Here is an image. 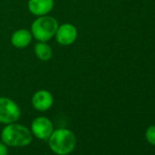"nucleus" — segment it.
Returning a JSON list of instances; mask_svg holds the SVG:
<instances>
[{
  "label": "nucleus",
  "instance_id": "1",
  "mask_svg": "<svg viewBox=\"0 0 155 155\" xmlns=\"http://www.w3.org/2000/svg\"><path fill=\"white\" fill-rule=\"evenodd\" d=\"M47 141L48 148L53 153L57 155H68L76 148L77 137L72 130L60 128L54 130Z\"/></svg>",
  "mask_w": 155,
  "mask_h": 155
},
{
  "label": "nucleus",
  "instance_id": "2",
  "mask_svg": "<svg viewBox=\"0 0 155 155\" xmlns=\"http://www.w3.org/2000/svg\"><path fill=\"white\" fill-rule=\"evenodd\" d=\"M33 140L30 130L19 123L7 124L1 131V140L8 147H26Z\"/></svg>",
  "mask_w": 155,
  "mask_h": 155
},
{
  "label": "nucleus",
  "instance_id": "3",
  "mask_svg": "<svg viewBox=\"0 0 155 155\" xmlns=\"http://www.w3.org/2000/svg\"><path fill=\"white\" fill-rule=\"evenodd\" d=\"M58 28V20L50 16L38 17L31 26L32 36L40 42H47L55 36Z\"/></svg>",
  "mask_w": 155,
  "mask_h": 155
},
{
  "label": "nucleus",
  "instance_id": "4",
  "mask_svg": "<svg viewBox=\"0 0 155 155\" xmlns=\"http://www.w3.org/2000/svg\"><path fill=\"white\" fill-rule=\"evenodd\" d=\"M20 115V108L13 100L7 97H0V123L7 125L17 122Z\"/></svg>",
  "mask_w": 155,
  "mask_h": 155
},
{
  "label": "nucleus",
  "instance_id": "5",
  "mask_svg": "<svg viewBox=\"0 0 155 155\" xmlns=\"http://www.w3.org/2000/svg\"><path fill=\"white\" fill-rule=\"evenodd\" d=\"M53 130L54 125L52 121L45 116H39L34 119L30 126L32 135L40 140H48Z\"/></svg>",
  "mask_w": 155,
  "mask_h": 155
},
{
  "label": "nucleus",
  "instance_id": "6",
  "mask_svg": "<svg viewBox=\"0 0 155 155\" xmlns=\"http://www.w3.org/2000/svg\"><path fill=\"white\" fill-rule=\"evenodd\" d=\"M56 40L59 45L62 46H68L71 45L78 37V31L76 27L72 24H62L58 26L56 31Z\"/></svg>",
  "mask_w": 155,
  "mask_h": 155
},
{
  "label": "nucleus",
  "instance_id": "7",
  "mask_svg": "<svg viewBox=\"0 0 155 155\" xmlns=\"http://www.w3.org/2000/svg\"><path fill=\"white\" fill-rule=\"evenodd\" d=\"M32 106L38 111H47L48 110L54 102L52 94L45 90L38 91L32 97Z\"/></svg>",
  "mask_w": 155,
  "mask_h": 155
},
{
  "label": "nucleus",
  "instance_id": "8",
  "mask_svg": "<svg viewBox=\"0 0 155 155\" xmlns=\"http://www.w3.org/2000/svg\"><path fill=\"white\" fill-rule=\"evenodd\" d=\"M28 10L35 16H46L54 8V0H29Z\"/></svg>",
  "mask_w": 155,
  "mask_h": 155
},
{
  "label": "nucleus",
  "instance_id": "9",
  "mask_svg": "<svg viewBox=\"0 0 155 155\" xmlns=\"http://www.w3.org/2000/svg\"><path fill=\"white\" fill-rule=\"evenodd\" d=\"M32 34L28 29H18L11 37V43L18 48H24L28 47L32 40Z\"/></svg>",
  "mask_w": 155,
  "mask_h": 155
},
{
  "label": "nucleus",
  "instance_id": "10",
  "mask_svg": "<svg viewBox=\"0 0 155 155\" xmlns=\"http://www.w3.org/2000/svg\"><path fill=\"white\" fill-rule=\"evenodd\" d=\"M36 56L42 61H48L52 58V48L46 42H38L34 47Z\"/></svg>",
  "mask_w": 155,
  "mask_h": 155
},
{
  "label": "nucleus",
  "instance_id": "11",
  "mask_svg": "<svg viewBox=\"0 0 155 155\" xmlns=\"http://www.w3.org/2000/svg\"><path fill=\"white\" fill-rule=\"evenodd\" d=\"M145 138L149 143L155 146V125H151L146 130Z\"/></svg>",
  "mask_w": 155,
  "mask_h": 155
},
{
  "label": "nucleus",
  "instance_id": "12",
  "mask_svg": "<svg viewBox=\"0 0 155 155\" xmlns=\"http://www.w3.org/2000/svg\"><path fill=\"white\" fill-rule=\"evenodd\" d=\"M0 155H8V146L0 141Z\"/></svg>",
  "mask_w": 155,
  "mask_h": 155
}]
</instances>
